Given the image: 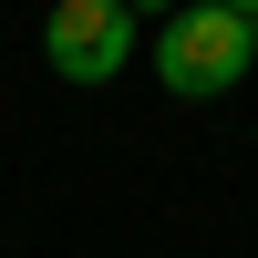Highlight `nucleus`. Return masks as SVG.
Masks as SVG:
<instances>
[{"label": "nucleus", "mask_w": 258, "mask_h": 258, "mask_svg": "<svg viewBox=\"0 0 258 258\" xmlns=\"http://www.w3.org/2000/svg\"><path fill=\"white\" fill-rule=\"evenodd\" d=\"M248 73H258V21L217 11V0H186L155 31V83L176 103H217V93H238Z\"/></svg>", "instance_id": "f257e3e1"}, {"label": "nucleus", "mask_w": 258, "mask_h": 258, "mask_svg": "<svg viewBox=\"0 0 258 258\" xmlns=\"http://www.w3.org/2000/svg\"><path fill=\"white\" fill-rule=\"evenodd\" d=\"M41 62H52L62 83H83V93H103V83L135 62V11H124V0H52Z\"/></svg>", "instance_id": "f03ea898"}, {"label": "nucleus", "mask_w": 258, "mask_h": 258, "mask_svg": "<svg viewBox=\"0 0 258 258\" xmlns=\"http://www.w3.org/2000/svg\"><path fill=\"white\" fill-rule=\"evenodd\" d=\"M124 11H165V21H176V11H186V0H124Z\"/></svg>", "instance_id": "7ed1b4c3"}, {"label": "nucleus", "mask_w": 258, "mask_h": 258, "mask_svg": "<svg viewBox=\"0 0 258 258\" xmlns=\"http://www.w3.org/2000/svg\"><path fill=\"white\" fill-rule=\"evenodd\" d=\"M217 11H238V21H258V0H217Z\"/></svg>", "instance_id": "20e7f679"}]
</instances>
